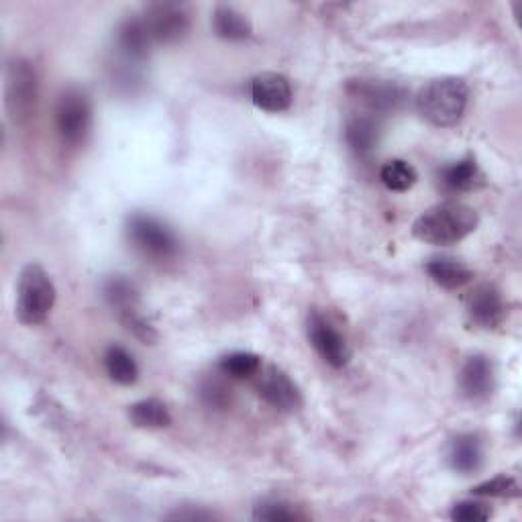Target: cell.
Returning <instances> with one entry per match:
<instances>
[{
  "label": "cell",
  "instance_id": "obj_11",
  "mask_svg": "<svg viewBox=\"0 0 522 522\" xmlns=\"http://www.w3.org/2000/svg\"><path fill=\"white\" fill-rule=\"evenodd\" d=\"M496 388V370L490 357L472 355L467 357L459 372V390L472 402H484Z\"/></svg>",
  "mask_w": 522,
  "mask_h": 522
},
{
  "label": "cell",
  "instance_id": "obj_15",
  "mask_svg": "<svg viewBox=\"0 0 522 522\" xmlns=\"http://www.w3.org/2000/svg\"><path fill=\"white\" fill-rule=\"evenodd\" d=\"M441 182L449 192H474L486 184V176L476 158H465L443 168Z\"/></svg>",
  "mask_w": 522,
  "mask_h": 522
},
{
  "label": "cell",
  "instance_id": "obj_26",
  "mask_svg": "<svg viewBox=\"0 0 522 522\" xmlns=\"http://www.w3.org/2000/svg\"><path fill=\"white\" fill-rule=\"evenodd\" d=\"M451 518L457 522H486L492 518V508L486 502L463 500L453 506Z\"/></svg>",
  "mask_w": 522,
  "mask_h": 522
},
{
  "label": "cell",
  "instance_id": "obj_21",
  "mask_svg": "<svg viewBox=\"0 0 522 522\" xmlns=\"http://www.w3.org/2000/svg\"><path fill=\"white\" fill-rule=\"evenodd\" d=\"M104 370H107L109 378L121 386H133L139 380V368L133 355L119 347L113 345L104 353Z\"/></svg>",
  "mask_w": 522,
  "mask_h": 522
},
{
  "label": "cell",
  "instance_id": "obj_22",
  "mask_svg": "<svg viewBox=\"0 0 522 522\" xmlns=\"http://www.w3.org/2000/svg\"><path fill=\"white\" fill-rule=\"evenodd\" d=\"M219 368L225 376H229L233 380H249L259 374L261 357L251 351H233V353L221 357Z\"/></svg>",
  "mask_w": 522,
  "mask_h": 522
},
{
  "label": "cell",
  "instance_id": "obj_5",
  "mask_svg": "<svg viewBox=\"0 0 522 522\" xmlns=\"http://www.w3.org/2000/svg\"><path fill=\"white\" fill-rule=\"evenodd\" d=\"M127 235L133 247L149 257L166 261L178 255L180 251V241L176 233L162 223L160 219H155L151 215H133L127 221Z\"/></svg>",
  "mask_w": 522,
  "mask_h": 522
},
{
  "label": "cell",
  "instance_id": "obj_2",
  "mask_svg": "<svg viewBox=\"0 0 522 522\" xmlns=\"http://www.w3.org/2000/svg\"><path fill=\"white\" fill-rule=\"evenodd\" d=\"M469 100V86L463 78L445 76L431 80L416 98L419 113L435 127H453L461 121Z\"/></svg>",
  "mask_w": 522,
  "mask_h": 522
},
{
  "label": "cell",
  "instance_id": "obj_25",
  "mask_svg": "<svg viewBox=\"0 0 522 522\" xmlns=\"http://www.w3.org/2000/svg\"><path fill=\"white\" fill-rule=\"evenodd\" d=\"M472 494L482 496V498H518L520 486H518L516 478L502 474L488 482L478 484L476 488H472Z\"/></svg>",
  "mask_w": 522,
  "mask_h": 522
},
{
  "label": "cell",
  "instance_id": "obj_19",
  "mask_svg": "<svg viewBox=\"0 0 522 522\" xmlns=\"http://www.w3.org/2000/svg\"><path fill=\"white\" fill-rule=\"evenodd\" d=\"M213 29L221 39H227V41H243V39L251 37V33H253L251 21L241 11H237L235 7H229V5H219L215 9Z\"/></svg>",
  "mask_w": 522,
  "mask_h": 522
},
{
  "label": "cell",
  "instance_id": "obj_16",
  "mask_svg": "<svg viewBox=\"0 0 522 522\" xmlns=\"http://www.w3.org/2000/svg\"><path fill=\"white\" fill-rule=\"evenodd\" d=\"M427 272L435 284L445 290H459L474 280L472 268L455 257H435L427 264Z\"/></svg>",
  "mask_w": 522,
  "mask_h": 522
},
{
  "label": "cell",
  "instance_id": "obj_12",
  "mask_svg": "<svg viewBox=\"0 0 522 522\" xmlns=\"http://www.w3.org/2000/svg\"><path fill=\"white\" fill-rule=\"evenodd\" d=\"M251 100L266 113H282L292 104V86L284 74L264 72L251 82Z\"/></svg>",
  "mask_w": 522,
  "mask_h": 522
},
{
  "label": "cell",
  "instance_id": "obj_24",
  "mask_svg": "<svg viewBox=\"0 0 522 522\" xmlns=\"http://www.w3.org/2000/svg\"><path fill=\"white\" fill-rule=\"evenodd\" d=\"M255 520H268V522H290L304 518L302 512H298L290 502L284 500H264L259 502L253 510Z\"/></svg>",
  "mask_w": 522,
  "mask_h": 522
},
{
  "label": "cell",
  "instance_id": "obj_17",
  "mask_svg": "<svg viewBox=\"0 0 522 522\" xmlns=\"http://www.w3.org/2000/svg\"><path fill=\"white\" fill-rule=\"evenodd\" d=\"M129 419L137 429H168L172 414L160 398H145L129 406Z\"/></svg>",
  "mask_w": 522,
  "mask_h": 522
},
{
  "label": "cell",
  "instance_id": "obj_6",
  "mask_svg": "<svg viewBox=\"0 0 522 522\" xmlns=\"http://www.w3.org/2000/svg\"><path fill=\"white\" fill-rule=\"evenodd\" d=\"M56 129L66 145H80L92 129V102L82 88H68L56 104Z\"/></svg>",
  "mask_w": 522,
  "mask_h": 522
},
{
  "label": "cell",
  "instance_id": "obj_20",
  "mask_svg": "<svg viewBox=\"0 0 522 522\" xmlns=\"http://www.w3.org/2000/svg\"><path fill=\"white\" fill-rule=\"evenodd\" d=\"M104 298L117 310L119 319L133 315L139 308V292L135 284L125 276H113L104 282Z\"/></svg>",
  "mask_w": 522,
  "mask_h": 522
},
{
  "label": "cell",
  "instance_id": "obj_27",
  "mask_svg": "<svg viewBox=\"0 0 522 522\" xmlns=\"http://www.w3.org/2000/svg\"><path fill=\"white\" fill-rule=\"evenodd\" d=\"M202 394H204V398L211 402V404H215V406H223L225 402H227V390L221 386V384H208L204 390H202Z\"/></svg>",
  "mask_w": 522,
  "mask_h": 522
},
{
  "label": "cell",
  "instance_id": "obj_10",
  "mask_svg": "<svg viewBox=\"0 0 522 522\" xmlns=\"http://www.w3.org/2000/svg\"><path fill=\"white\" fill-rule=\"evenodd\" d=\"M465 312L472 325L480 329H496L506 317V304L494 284H480L467 294Z\"/></svg>",
  "mask_w": 522,
  "mask_h": 522
},
{
  "label": "cell",
  "instance_id": "obj_18",
  "mask_svg": "<svg viewBox=\"0 0 522 522\" xmlns=\"http://www.w3.org/2000/svg\"><path fill=\"white\" fill-rule=\"evenodd\" d=\"M345 139L357 155H368L380 141V125L368 115H355L345 127Z\"/></svg>",
  "mask_w": 522,
  "mask_h": 522
},
{
  "label": "cell",
  "instance_id": "obj_1",
  "mask_svg": "<svg viewBox=\"0 0 522 522\" xmlns=\"http://www.w3.org/2000/svg\"><path fill=\"white\" fill-rule=\"evenodd\" d=\"M480 225L476 208L463 202H441L431 206L412 223V235L429 245H455L472 235Z\"/></svg>",
  "mask_w": 522,
  "mask_h": 522
},
{
  "label": "cell",
  "instance_id": "obj_8",
  "mask_svg": "<svg viewBox=\"0 0 522 522\" xmlns=\"http://www.w3.org/2000/svg\"><path fill=\"white\" fill-rule=\"evenodd\" d=\"M308 341L315 347V351L337 370L345 368L351 361V349L345 337L321 315V312H310Z\"/></svg>",
  "mask_w": 522,
  "mask_h": 522
},
{
  "label": "cell",
  "instance_id": "obj_23",
  "mask_svg": "<svg viewBox=\"0 0 522 522\" xmlns=\"http://www.w3.org/2000/svg\"><path fill=\"white\" fill-rule=\"evenodd\" d=\"M380 180L392 192H406L416 184L419 176H416V170L408 162L390 160L388 164H384L380 172Z\"/></svg>",
  "mask_w": 522,
  "mask_h": 522
},
{
  "label": "cell",
  "instance_id": "obj_13",
  "mask_svg": "<svg viewBox=\"0 0 522 522\" xmlns=\"http://www.w3.org/2000/svg\"><path fill=\"white\" fill-rule=\"evenodd\" d=\"M447 461L453 472L461 476H472L484 463V443L478 435H457L447 449Z\"/></svg>",
  "mask_w": 522,
  "mask_h": 522
},
{
  "label": "cell",
  "instance_id": "obj_9",
  "mask_svg": "<svg viewBox=\"0 0 522 522\" xmlns=\"http://www.w3.org/2000/svg\"><path fill=\"white\" fill-rule=\"evenodd\" d=\"M257 392L270 406L280 412H296L302 406V392L294 380L280 370L278 365H270L257 374Z\"/></svg>",
  "mask_w": 522,
  "mask_h": 522
},
{
  "label": "cell",
  "instance_id": "obj_14",
  "mask_svg": "<svg viewBox=\"0 0 522 522\" xmlns=\"http://www.w3.org/2000/svg\"><path fill=\"white\" fill-rule=\"evenodd\" d=\"M117 51L125 58L127 64H135L147 58L149 49L153 45L141 17L139 19H127L121 23L115 35Z\"/></svg>",
  "mask_w": 522,
  "mask_h": 522
},
{
  "label": "cell",
  "instance_id": "obj_3",
  "mask_svg": "<svg viewBox=\"0 0 522 522\" xmlns=\"http://www.w3.org/2000/svg\"><path fill=\"white\" fill-rule=\"evenodd\" d=\"M58 298V290L39 264H27L17 282V319L23 325H39L47 319Z\"/></svg>",
  "mask_w": 522,
  "mask_h": 522
},
{
  "label": "cell",
  "instance_id": "obj_4",
  "mask_svg": "<svg viewBox=\"0 0 522 522\" xmlns=\"http://www.w3.org/2000/svg\"><path fill=\"white\" fill-rule=\"evenodd\" d=\"M39 80L31 62L15 58L5 74V107L15 125H25L37 111Z\"/></svg>",
  "mask_w": 522,
  "mask_h": 522
},
{
  "label": "cell",
  "instance_id": "obj_7",
  "mask_svg": "<svg viewBox=\"0 0 522 522\" xmlns=\"http://www.w3.org/2000/svg\"><path fill=\"white\" fill-rule=\"evenodd\" d=\"M141 21L153 43H176L190 31V15L180 5H153Z\"/></svg>",
  "mask_w": 522,
  "mask_h": 522
}]
</instances>
